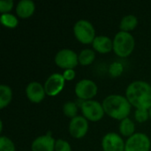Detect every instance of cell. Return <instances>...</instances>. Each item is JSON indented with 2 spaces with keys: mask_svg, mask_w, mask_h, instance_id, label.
Wrapping results in <instances>:
<instances>
[{
  "mask_svg": "<svg viewBox=\"0 0 151 151\" xmlns=\"http://www.w3.org/2000/svg\"><path fill=\"white\" fill-rule=\"evenodd\" d=\"M92 47L96 51L106 54L113 50V41L106 35H96L92 42Z\"/></svg>",
  "mask_w": 151,
  "mask_h": 151,
  "instance_id": "5bb4252c",
  "label": "cell"
},
{
  "mask_svg": "<svg viewBox=\"0 0 151 151\" xmlns=\"http://www.w3.org/2000/svg\"><path fill=\"white\" fill-rule=\"evenodd\" d=\"M55 143L56 140L48 133L35 138L31 144V150L32 151H55Z\"/></svg>",
  "mask_w": 151,
  "mask_h": 151,
  "instance_id": "4fadbf2b",
  "label": "cell"
},
{
  "mask_svg": "<svg viewBox=\"0 0 151 151\" xmlns=\"http://www.w3.org/2000/svg\"><path fill=\"white\" fill-rule=\"evenodd\" d=\"M78 58H79V64L81 65H83V66L89 65L94 62L96 58L95 50L91 49H84L79 53Z\"/></svg>",
  "mask_w": 151,
  "mask_h": 151,
  "instance_id": "d6986e66",
  "label": "cell"
},
{
  "mask_svg": "<svg viewBox=\"0 0 151 151\" xmlns=\"http://www.w3.org/2000/svg\"><path fill=\"white\" fill-rule=\"evenodd\" d=\"M12 99V88L4 84L0 86V109L5 108L11 103Z\"/></svg>",
  "mask_w": 151,
  "mask_h": 151,
  "instance_id": "ac0fdd59",
  "label": "cell"
},
{
  "mask_svg": "<svg viewBox=\"0 0 151 151\" xmlns=\"http://www.w3.org/2000/svg\"><path fill=\"white\" fill-rule=\"evenodd\" d=\"M63 112L64 114L70 118L71 119L75 118L78 112V104L74 102H67L63 105Z\"/></svg>",
  "mask_w": 151,
  "mask_h": 151,
  "instance_id": "44dd1931",
  "label": "cell"
},
{
  "mask_svg": "<svg viewBox=\"0 0 151 151\" xmlns=\"http://www.w3.org/2000/svg\"><path fill=\"white\" fill-rule=\"evenodd\" d=\"M126 97L135 109L151 108V85L143 81L131 82L126 89Z\"/></svg>",
  "mask_w": 151,
  "mask_h": 151,
  "instance_id": "6da1fadb",
  "label": "cell"
},
{
  "mask_svg": "<svg viewBox=\"0 0 151 151\" xmlns=\"http://www.w3.org/2000/svg\"><path fill=\"white\" fill-rule=\"evenodd\" d=\"M73 35L82 44H90L96 38V30L92 23L87 19H79L73 26Z\"/></svg>",
  "mask_w": 151,
  "mask_h": 151,
  "instance_id": "277c9868",
  "label": "cell"
},
{
  "mask_svg": "<svg viewBox=\"0 0 151 151\" xmlns=\"http://www.w3.org/2000/svg\"><path fill=\"white\" fill-rule=\"evenodd\" d=\"M135 47V40L129 32L119 31L113 39V51L120 58L129 57Z\"/></svg>",
  "mask_w": 151,
  "mask_h": 151,
  "instance_id": "3957f363",
  "label": "cell"
},
{
  "mask_svg": "<svg viewBox=\"0 0 151 151\" xmlns=\"http://www.w3.org/2000/svg\"><path fill=\"white\" fill-rule=\"evenodd\" d=\"M0 151H16L14 142L6 136L0 137Z\"/></svg>",
  "mask_w": 151,
  "mask_h": 151,
  "instance_id": "7402d4cb",
  "label": "cell"
},
{
  "mask_svg": "<svg viewBox=\"0 0 151 151\" xmlns=\"http://www.w3.org/2000/svg\"><path fill=\"white\" fill-rule=\"evenodd\" d=\"M119 134L121 135L129 138L135 134L134 133L135 132L134 122L131 119L127 118L120 121L119 126Z\"/></svg>",
  "mask_w": 151,
  "mask_h": 151,
  "instance_id": "2e32d148",
  "label": "cell"
},
{
  "mask_svg": "<svg viewBox=\"0 0 151 151\" xmlns=\"http://www.w3.org/2000/svg\"><path fill=\"white\" fill-rule=\"evenodd\" d=\"M65 80L67 81H73L75 76H76V73L74 71V69H67V70H64V73H62Z\"/></svg>",
  "mask_w": 151,
  "mask_h": 151,
  "instance_id": "4316f807",
  "label": "cell"
},
{
  "mask_svg": "<svg viewBox=\"0 0 151 151\" xmlns=\"http://www.w3.org/2000/svg\"><path fill=\"white\" fill-rule=\"evenodd\" d=\"M55 151H72V147L67 141L58 139L55 143Z\"/></svg>",
  "mask_w": 151,
  "mask_h": 151,
  "instance_id": "d4e9b609",
  "label": "cell"
},
{
  "mask_svg": "<svg viewBox=\"0 0 151 151\" xmlns=\"http://www.w3.org/2000/svg\"><path fill=\"white\" fill-rule=\"evenodd\" d=\"M80 107L82 116L91 122L101 120L105 114L103 104L96 100L82 101Z\"/></svg>",
  "mask_w": 151,
  "mask_h": 151,
  "instance_id": "5b68a950",
  "label": "cell"
},
{
  "mask_svg": "<svg viewBox=\"0 0 151 151\" xmlns=\"http://www.w3.org/2000/svg\"><path fill=\"white\" fill-rule=\"evenodd\" d=\"M68 131L71 136L75 139L83 138L88 131V120L83 116H76L70 120Z\"/></svg>",
  "mask_w": 151,
  "mask_h": 151,
  "instance_id": "9c48e42d",
  "label": "cell"
},
{
  "mask_svg": "<svg viewBox=\"0 0 151 151\" xmlns=\"http://www.w3.org/2000/svg\"><path fill=\"white\" fill-rule=\"evenodd\" d=\"M126 142L117 133H108L102 139V149L104 151H125Z\"/></svg>",
  "mask_w": 151,
  "mask_h": 151,
  "instance_id": "8fae6325",
  "label": "cell"
},
{
  "mask_svg": "<svg viewBox=\"0 0 151 151\" xmlns=\"http://www.w3.org/2000/svg\"><path fill=\"white\" fill-rule=\"evenodd\" d=\"M65 80L63 74L52 73L49 76L43 85L46 95L49 96H55L58 95L65 88Z\"/></svg>",
  "mask_w": 151,
  "mask_h": 151,
  "instance_id": "30bf717a",
  "label": "cell"
},
{
  "mask_svg": "<svg viewBox=\"0 0 151 151\" xmlns=\"http://www.w3.org/2000/svg\"><path fill=\"white\" fill-rule=\"evenodd\" d=\"M150 118L149 110L145 109H136L134 112V119L139 123H144Z\"/></svg>",
  "mask_w": 151,
  "mask_h": 151,
  "instance_id": "cb8c5ba5",
  "label": "cell"
},
{
  "mask_svg": "<svg viewBox=\"0 0 151 151\" xmlns=\"http://www.w3.org/2000/svg\"><path fill=\"white\" fill-rule=\"evenodd\" d=\"M138 25V19L137 18L133 15V14H128L125 17H123V19L120 21L119 24V28L120 31H124V32H129L134 30Z\"/></svg>",
  "mask_w": 151,
  "mask_h": 151,
  "instance_id": "e0dca14e",
  "label": "cell"
},
{
  "mask_svg": "<svg viewBox=\"0 0 151 151\" xmlns=\"http://www.w3.org/2000/svg\"><path fill=\"white\" fill-rule=\"evenodd\" d=\"M25 92L27 99L34 104L41 103L46 96L44 86L37 81H32L28 83L26 87Z\"/></svg>",
  "mask_w": 151,
  "mask_h": 151,
  "instance_id": "7c38bea8",
  "label": "cell"
},
{
  "mask_svg": "<svg viewBox=\"0 0 151 151\" xmlns=\"http://www.w3.org/2000/svg\"><path fill=\"white\" fill-rule=\"evenodd\" d=\"M54 61L59 68L64 70L74 69V67H76L79 64L77 53L70 49H63L58 51Z\"/></svg>",
  "mask_w": 151,
  "mask_h": 151,
  "instance_id": "8992f818",
  "label": "cell"
},
{
  "mask_svg": "<svg viewBox=\"0 0 151 151\" xmlns=\"http://www.w3.org/2000/svg\"><path fill=\"white\" fill-rule=\"evenodd\" d=\"M14 3L12 0H1L0 1V12L2 14L10 13L12 10Z\"/></svg>",
  "mask_w": 151,
  "mask_h": 151,
  "instance_id": "484cf974",
  "label": "cell"
},
{
  "mask_svg": "<svg viewBox=\"0 0 151 151\" xmlns=\"http://www.w3.org/2000/svg\"><path fill=\"white\" fill-rule=\"evenodd\" d=\"M150 139L146 134L135 133L134 135L127 138L125 151H150Z\"/></svg>",
  "mask_w": 151,
  "mask_h": 151,
  "instance_id": "ba28073f",
  "label": "cell"
},
{
  "mask_svg": "<svg viewBox=\"0 0 151 151\" xmlns=\"http://www.w3.org/2000/svg\"><path fill=\"white\" fill-rule=\"evenodd\" d=\"M104 112L111 118L117 120H123L128 118L132 105L126 96L120 95H110L102 103Z\"/></svg>",
  "mask_w": 151,
  "mask_h": 151,
  "instance_id": "7a4b0ae2",
  "label": "cell"
},
{
  "mask_svg": "<svg viewBox=\"0 0 151 151\" xmlns=\"http://www.w3.org/2000/svg\"><path fill=\"white\" fill-rule=\"evenodd\" d=\"M124 71V66L119 62H113L109 66V73L112 78H117L122 74Z\"/></svg>",
  "mask_w": 151,
  "mask_h": 151,
  "instance_id": "603a6c76",
  "label": "cell"
},
{
  "mask_svg": "<svg viewBox=\"0 0 151 151\" xmlns=\"http://www.w3.org/2000/svg\"><path fill=\"white\" fill-rule=\"evenodd\" d=\"M98 88L95 81L88 79H83L77 82L74 88L76 96L81 101L92 100L97 94Z\"/></svg>",
  "mask_w": 151,
  "mask_h": 151,
  "instance_id": "52a82bcc",
  "label": "cell"
},
{
  "mask_svg": "<svg viewBox=\"0 0 151 151\" xmlns=\"http://www.w3.org/2000/svg\"><path fill=\"white\" fill-rule=\"evenodd\" d=\"M16 14L21 19L31 17L35 11V4L32 0H21L16 5Z\"/></svg>",
  "mask_w": 151,
  "mask_h": 151,
  "instance_id": "9a60e30c",
  "label": "cell"
},
{
  "mask_svg": "<svg viewBox=\"0 0 151 151\" xmlns=\"http://www.w3.org/2000/svg\"><path fill=\"white\" fill-rule=\"evenodd\" d=\"M149 113H150V118L151 119V108L149 110Z\"/></svg>",
  "mask_w": 151,
  "mask_h": 151,
  "instance_id": "83f0119b",
  "label": "cell"
},
{
  "mask_svg": "<svg viewBox=\"0 0 151 151\" xmlns=\"http://www.w3.org/2000/svg\"><path fill=\"white\" fill-rule=\"evenodd\" d=\"M0 21H1L2 25L7 28H15L19 24V20H18L17 17L12 13L1 14Z\"/></svg>",
  "mask_w": 151,
  "mask_h": 151,
  "instance_id": "ffe728a7",
  "label": "cell"
}]
</instances>
